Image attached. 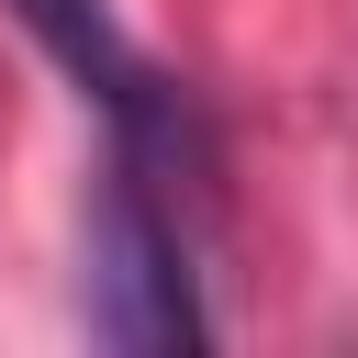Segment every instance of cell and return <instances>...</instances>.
Here are the masks:
<instances>
[{
  "mask_svg": "<svg viewBox=\"0 0 358 358\" xmlns=\"http://www.w3.org/2000/svg\"><path fill=\"white\" fill-rule=\"evenodd\" d=\"M78 324L101 347H123V358H190V347H213L190 224L168 213V190L134 157H112L101 190H90V224H78Z\"/></svg>",
  "mask_w": 358,
  "mask_h": 358,
  "instance_id": "6da1fadb",
  "label": "cell"
},
{
  "mask_svg": "<svg viewBox=\"0 0 358 358\" xmlns=\"http://www.w3.org/2000/svg\"><path fill=\"white\" fill-rule=\"evenodd\" d=\"M22 11V34L101 101V123H112V157H134L157 190H213V168H224V145H213V112L179 90V78H157L134 45H123V22H112V0H11Z\"/></svg>",
  "mask_w": 358,
  "mask_h": 358,
  "instance_id": "7a4b0ae2",
  "label": "cell"
}]
</instances>
